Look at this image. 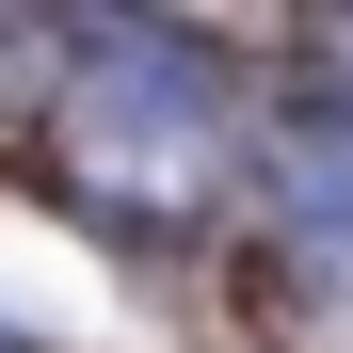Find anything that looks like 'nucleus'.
Masks as SVG:
<instances>
[{"label":"nucleus","instance_id":"2","mask_svg":"<svg viewBox=\"0 0 353 353\" xmlns=\"http://www.w3.org/2000/svg\"><path fill=\"white\" fill-rule=\"evenodd\" d=\"M273 225L305 257H353V112H289L273 129Z\"/></svg>","mask_w":353,"mask_h":353},{"label":"nucleus","instance_id":"1","mask_svg":"<svg viewBox=\"0 0 353 353\" xmlns=\"http://www.w3.org/2000/svg\"><path fill=\"white\" fill-rule=\"evenodd\" d=\"M65 193L97 225H193L225 193V97L176 32H81V81L48 97Z\"/></svg>","mask_w":353,"mask_h":353},{"label":"nucleus","instance_id":"3","mask_svg":"<svg viewBox=\"0 0 353 353\" xmlns=\"http://www.w3.org/2000/svg\"><path fill=\"white\" fill-rule=\"evenodd\" d=\"M0 112H17V32H0Z\"/></svg>","mask_w":353,"mask_h":353}]
</instances>
